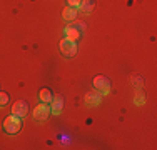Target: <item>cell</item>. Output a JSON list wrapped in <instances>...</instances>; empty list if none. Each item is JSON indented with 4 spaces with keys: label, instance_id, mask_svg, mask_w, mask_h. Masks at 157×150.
<instances>
[{
    "label": "cell",
    "instance_id": "1",
    "mask_svg": "<svg viewBox=\"0 0 157 150\" xmlns=\"http://www.w3.org/2000/svg\"><path fill=\"white\" fill-rule=\"evenodd\" d=\"M22 129V118L20 117H15V115H10L3 120V130L5 133L9 135H17Z\"/></svg>",
    "mask_w": 157,
    "mask_h": 150
},
{
    "label": "cell",
    "instance_id": "2",
    "mask_svg": "<svg viewBox=\"0 0 157 150\" xmlns=\"http://www.w3.org/2000/svg\"><path fill=\"white\" fill-rule=\"evenodd\" d=\"M92 87H94V90L99 92L100 95H109L110 93V80L107 77H104V75H97V77H94Z\"/></svg>",
    "mask_w": 157,
    "mask_h": 150
},
{
    "label": "cell",
    "instance_id": "3",
    "mask_svg": "<svg viewBox=\"0 0 157 150\" xmlns=\"http://www.w3.org/2000/svg\"><path fill=\"white\" fill-rule=\"evenodd\" d=\"M32 115H33V120H35V122H39V123L45 122L47 117L50 115V105L40 102V103L35 107V110H33V114H32Z\"/></svg>",
    "mask_w": 157,
    "mask_h": 150
},
{
    "label": "cell",
    "instance_id": "4",
    "mask_svg": "<svg viewBox=\"0 0 157 150\" xmlns=\"http://www.w3.org/2000/svg\"><path fill=\"white\" fill-rule=\"evenodd\" d=\"M84 27H85L84 24L67 25V27L63 28V33H65V39L72 40V42H77V40L80 39V33H82V30H84Z\"/></svg>",
    "mask_w": 157,
    "mask_h": 150
},
{
    "label": "cell",
    "instance_id": "5",
    "mask_svg": "<svg viewBox=\"0 0 157 150\" xmlns=\"http://www.w3.org/2000/svg\"><path fill=\"white\" fill-rule=\"evenodd\" d=\"M60 52H62L63 57H67V58L74 57L77 54V43L69 40V39H63L60 42Z\"/></svg>",
    "mask_w": 157,
    "mask_h": 150
},
{
    "label": "cell",
    "instance_id": "6",
    "mask_svg": "<svg viewBox=\"0 0 157 150\" xmlns=\"http://www.w3.org/2000/svg\"><path fill=\"white\" fill-rule=\"evenodd\" d=\"M27 114H29V103L25 100H17L12 107V115L24 118V117H27Z\"/></svg>",
    "mask_w": 157,
    "mask_h": 150
},
{
    "label": "cell",
    "instance_id": "7",
    "mask_svg": "<svg viewBox=\"0 0 157 150\" xmlns=\"http://www.w3.org/2000/svg\"><path fill=\"white\" fill-rule=\"evenodd\" d=\"M62 107H63V97L62 95H54V99H52V102H50V112L54 115H60Z\"/></svg>",
    "mask_w": 157,
    "mask_h": 150
},
{
    "label": "cell",
    "instance_id": "8",
    "mask_svg": "<svg viewBox=\"0 0 157 150\" xmlns=\"http://www.w3.org/2000/svg\"><path fill=\"white\" fill-rule=\"evenodd\" d=\"M100 93L99 92H89L87 95H85V99H84V102H85V105H87V107H90V108H94V107H97V105L100 103Z\"/></svg>",
    "mask_w": 157,
    "mask_h": 150
},
{
    "label": "cell",
    "instance_id": "9",
    "mask_svg": "<svg viewBox=\"0 0 157 150\" xmlns=\"http://www.w3.org/2000/svg\"><path fill=\"white\" fill-rule=\"evenodd\" d=\"M82 13H90L95 9V0H80V5H78Z\"/></svg>",
    "mask_w": 157,
    "mask_h": 150
},
{
    "label": "cell",
    "instance_id": "10",
    "mask_svg": "<svg viewBox=\"0 0 157 150\" xmlns=\"http://www.w3.org/2000/svg\"><path fill=\"white\" fill-rule=\"evenodd\" d=\"M62 17H63V20H65V22L75 20V17H77V9H74V7H69V5H67L65 9H63V12H62Z\"/></svg>",
    "mask_w": 157,
    "mask_h": 150
},
{
    "label": "cell",
    "instance_id": "11",
    "mask_svg": "<svg viewBox=\"0 0 157 150\" xmlns=\"http://www.w3.org/2000/svg\"><path fill=\"white\" fill-rule=\"evenodd\" d=\"M39 99H40V102H44V103H50L52 99H54V93H52V90L47 88V87L45 88H40Z\"/></svg>",
    "mask_w": 157,
    "mask_h": 150
},
{
    "label": "cell",
    "instance_id": "12",
    "mask_svg": "<svg viewBox=\"0 0 157 150\" xmlns=\"http://www.w3.org/2000/svg\"><path fill=\"white\" fill-rule=\"evenodd\" d=\"M130 82H132V85L137 88H140L142 85H144V80H142L140 75H132V77H130Z\"/></svg>",
    "mask_w": 157,
    "mask_h": 150
},
{
    "label": "cell",
    "instance_id": "13",
    "mask_svg": "<svg viewBox=\"0 0 157 150\" xmlns=\"http://www.w3.org/2000/svg\"><path fill=\"white\" fill-rule=\"evenodd\" d=\"M134 103H136V105H144V103H145V95H144V92H137L136 95H134Z\"/></svg>",
    "mask_w": 157,
    "mask_h": 150
},
{
    "label": "cell",
    "instance_id": "14",
    "mask_svg": "<svg viewBox=\"0 0 157 150\" xmlns=\"http://www.w3.org/2000/svg\"><path fill=\"white\" fill-rule=\"evenodd\" d=\"M9 103V93L5 92H0V107H3V105Z\"/></svg>",
    "mask_w": 157,
    "mask_h": 150
},
{
    "label": "cell",
    "instance_id": "15",
    "mask_svg": "<svg viewBox=\"0 0 157 150\" xmlns=\"http://www.w3.org/2000/svg\"><path fill=\"white\" fill-rule=\"evenodd\" d=\"M67 5H69V7H74V9H78V5H80V0H67Z\"/></svg>",
    "mask_w": 157,
    "mask_h": 150
}]
</instances>
